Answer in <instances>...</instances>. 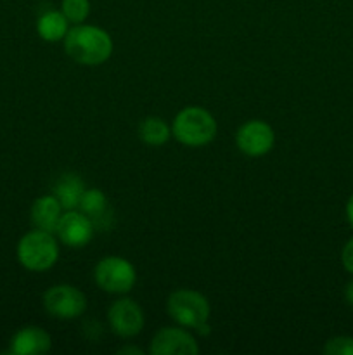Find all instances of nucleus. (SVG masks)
<instances>
[{"instance_id": "11", "label": "nucleus", "mask_w": 353, "mask_h": 355, "mask_svg": "<svg viewBox=\"0 0 353 355\" xmlns=\"http://www.w3.org/2000/svg\"><path fill=\"white\" fill-rule=\"evenodd\" d=\"M51 347V335L38 326H26L19 329L10 340V354L14 355L47 354Z\"/></svg>"}, {"instance_id": "13", "label": "nucleus", "mask_w": 353, "mask_h": 355, "mask_svg": "<svg viewBox=\"0 0 353 355\" xmlns=\"http://www.w3.org/2000/svg\"><path fill=\"white\" fill-rule=\"evenodd\" d=\"M83 191H85L83 180L75 173H66L55 184L54 196L59 200L62 210H76L80 208Z\"/></svg>"}, {"instance_id": "4", "label": "nucleus", "mask_w": 353, "mask_h": 355, "mask_svg": "<svg viewBox=\"0 0 353 355\" xmlns=\"http://www.w3.org/2000/svg\"><path fill=\"white\" fill-rule=\"evenodd\" d=\"M166 311L170 318L182 328L196 329L201 335L208 333L210 304L204 295L192 290L173 291L166 302Z\"/></svg>"}, {"instance_id": "20", "label": "nucleus", "mask_w": 353, "mask_h": 355, "mask_svg": "<svg viewBox=\"0 0 353 355\" xmlns=\"http://www.w3.org/2000/svg\"><path fill=\"white\" fill-rule=\"evenodd\" d=\"M346 218H348L350 225H352V229H353V194L350 196L348 203H346Z\"/></svg>"}, {"instance_id": "3", "label": "nucleus", "mask_w": 353, "mask_h": 355, "mask_svg": "<svg viewBox=\"0 0 353 355\" xmlns=\"http://www.w3.org/2000/svg\"><path fill=\"white\" fill-rule=\"evenodd\" d=\"M21 266L31 272L48 270L59 259V245L52 232L33 229L19 239L16 248Z\"/></svg>"}, {"instance_id": "18", "label": "nucleus", "mask_w": 353, "mask_h": 355, "mask_svg": "<svg viewBox=\"0 0 353 355\" xmlns=\"http://www.w3.org/2000/svg\"><path fill=\"white\" fill-rule=\"evenodd\" d=\"M327 355H353V338L350 336H336L331 338L324 347Z\"/></svg>"}, {"instance_id": "19", "label": "nucleus", "mask_w": 353, "mask_h": 355, "mask_svg": "<svg viewBox=\"0 0 353 355\" xmlns=\"http://www.w3.org/2000/svg\"><path fill=\"white\" fill-rule=\"evenodd\" d=\"M341 263L346 269V272L353 274V238L346 241L341 252Z\"/></svg>"}, {"instance_id": "2", "label": "nucleus", "mask_w": 353, "mask_h": 355, "mask_svg": "<svg viewBox=\"0 0 353 355\" xmlns=\"http://www.w3.org/2000/svg\"><path fill=\"white\" fill-rule=\"evenodd\" d=\"M218 125L210 111L199 106L183 107L175 116L172 125V134L180 144L189 148L206 146L217 137Z\"/></svg>"}, {"instance_id": "16", "label": "nucleus", "mask_w": 353, "mask_h": 355, "mask_svg": "<svg viewBox=\"0 0 353 355\" xmlns=\"http://www.w3.org/2000/svg\"><path fill=\"white\" fill-rule=\"evenodd\" d=\"M170 135H172V130L161 118H145L138 127V137L142 139V142L147 146H154V148L165 144Z\"/></svg>"}, {"instance_id": "17", "label": "nucleus", "mask_w": 353, "mask_h": 355, "mask_svg": "<svg viewBox=\"0 0 353 355\" xmlns=\"http://www.w3.org/2000/svg\"><path fill=\"white\" fill-rule=\"evenodd\" d=\"M61 12L69 23H83L90 14V0H62Z\"/></svg>"}, {"instance_id": "8", "label": "nucleus", "mask_w": 353, "mask_h": 355, "mask_svg": "<svg viewBox=\"0 0 353 355\" xmlns=\"http://www.w3.org/2000/svg\"><path fill=\"white\" fill-rule=\"evenodd\" d=\"M239 151L246 156H263L273 148L275 134L266 121L249 120L241 125L235 134Z\"/></svg>"}, {"instance_id": "21", "label": "nucleus", "mask_w": 353, "mask_h": 355, "mask_svg": "<svg viewBox=\"0 0 353 355\" xmlns=\"http://www.w3.org/2000/svg\"><path fill=\"white\" fill-rule=\"evenodd\" d=\"M346 300H348V304L353 307V281L346 286Z\"/></svg>"}, {"instance_id": "15", "label": "nucleus", "mask_w": 353, "mask_h": 355, "mask_svg": "<svg viewBox=\"0 0 353 355\" xmlns=\"http://www.w3.org/2000/svg\"><path fill=\"white\" fill-rule=\"evenodd\" d=\"M80 211L87 215L93 222V227L106 222L107 198L99 189H85L80 200Z\"/></svg>"}, {"instance_id": "10", "label": "nucleus", "mask_w": 353, "mask_h": 355, "mask_svg": "<svg viewBox=\"0 0 353 355\" xmlns=\"http://www.w3.org/2000/svg\"><path fill=\"white\" fill-rule=\"evenodd\" d=\"M152 355H197L199 347L194 336L182 328H163L151 342Z\"/></svg>"}, {"instance_id": "14", "label": "nucleus", "mask_w": 353, "mask_h": 355, "mask_svg": "<svg viewBox=\"0 0 353 355\" xmlns=\"http://www.w3.org/2000/svg\"><path fill=\"white\" fill-rule=\"evenodd\" d=\"M37 31L45 42H59L68 33V19L59 10H48L38 17Z\"/></svg>"}, {"instance_id": "7", "label": "nucleus", "mask_w": 353, "mask_h": 355, "mask_svg": "<svg viewBox=\"0 0 353 355\" xmlns=\"http://www.w3.org/2000/svg\"><path fill=\"white\" fill-rule=\"evenodd\" d=\"M107 321L114 335L132 338L144 328V312L141 305L132 298H120L113 302L107 311Z\"/></svg>"}, {"instance_id": "22", "label": "nucleus", "mask_w": 353, "mask_h": 355, "mask_svg": "<svg viewBox=\"0 0 353 355\" xmlns=\"http://www.w3.org/2000/svg\"><path fill=\"white\" fill-rule=\"evenodd\" d=\"M120 354H138V355H142L144 352H142V350H138V349H134V347H128V349H121Z\"/></svg>"}, {"instance_id": "12", "label": "nucleus", "mask_w": 353, "mask_h": 355, "mask_svg": "<svg viewBox=\"0 0 353 355\" xmlns=\"http://www.w3.org/2000/svg\"><path fill=\"white\" fill-rule=\"evenodd\" d=\"M61 215L62 207L54 194L38 198L31 207V222H33L35 229H42V231L52 232V234L57 229Z\"/></svg>"}, {"instance_id": "6", "label": "nucleus", "mask_w": 353, "mask_h": 355, "mask_svg": "<svg viewBox=\"0 0 353 355\" xmlns=\"http://www.w3.org/2000/svg\"><path fill=\"white\" fill-rule=\"evenodd\" d=\"M44 307L55 319H76L85 312L87 298L78 288L71 284H57L44 293Z\"/></svg>"}, {"instance_id": "5", "label": "nucleus", "mask_w": 353, "mask_h": 355, "mask_svg": "<svg viewBox=\"0 0 353 355\" xmlns=\"http://www.w3.org/2000/svg\"><path fill=\"white\" fill-rule=\"evenodd\" d=\"M93 277L100 290L114 295L128 293L137 281L135 267L121 257H104L99 260L93 270Z\"/></svg>"}, {"instance_id": "1", "label": "nucleus", "mask_w": 353, "mask_h": 355, "mask_svg": "<svg viewBox=\"0 0 353 355\" xmlns=\"http://www.w3.org/2000/svg\"><path fill=\"white\" fill-rule=\"evenodd\" d=\"M64 51L78 64L99 66L113 54V40L102 28L76 24L66 33Z\"/></svg>"}, {"instance_id": "9", "label": "nucleus", "mask_w": 353, "mask_h": 355, "mask_svg": "<svg viewBox=\"0 0 353 355\" xmlns=\"http://www.w3.org/2000/svg\"><path fill=\"white\" fill-rule=\"evenodd\" d=\"M55 234L69 248H83L93 238V222L83 211L66 210L59 218Z\"/></svg>"}]
</instances>
